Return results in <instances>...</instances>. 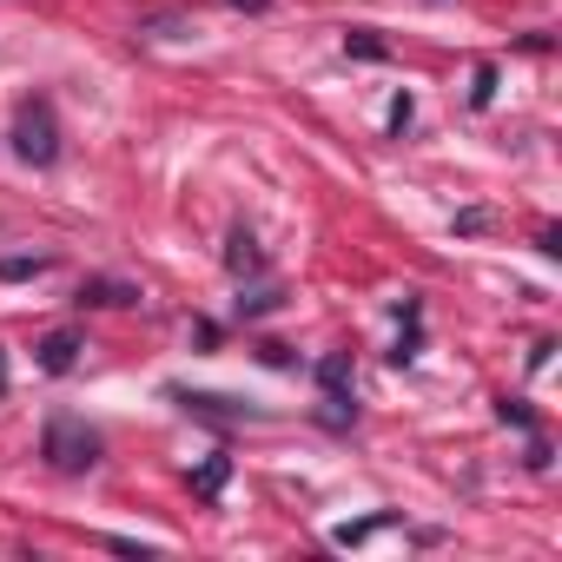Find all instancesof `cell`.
<instances>
[{"mask_svg": "<svg viewBox=\"0 0 562 562\" xmlns=\"http://www.w3.org/2000/svg\"><path fill=\"white\" fill-rule=\"evenodd\" d=\"M41 457H47L54 470L80 476V470H93V463H100V437H93V430H87L80 417L54 411V417H47V437H41Z\"/></svg>", "mask_w": 562, "mask_h": 562, "instance_id": "obj_1", "label": "cell"}, {"mask_svg": "<svg viewBox=\"0 0 562 562\" xmlns=\"http://www.w3.org/2000/svg\"><path fill=\"white\" fill-rule=\"evenodd\" d=\"M14 153L27 166H54L60 159V126H54V106L47 100H34V106L14 113Z\"/></svg>", "mask_w": 562, "mask_h": 562, "instance_id": "obj_2", "label": "cell"}, {"mask_svg": "<svg viewBox=\"0 0 562 562\" xmlns=\"http://www.w3.org/2000/svg\"><path fill=\"white\" fill-rule=\"evenodd\" d=\"M172 404H186L192 417H212V424H258L265 411L245 404V397H218V391H172Z\"/></svg>", "mask_w": 562, "mask_h": 562, "instance_id": "obj_3", "label": "cell"}, {"mask_svg": "<svg viewBox=\"0 0 562 562\" xmlns=\"http://www.w3.org/2000/svg\"><path fill=\"white\" fill-rule=\"evenodd\" d=\"M80 351H87V345H80V331H47V338L34 345V364H41L47 378H67V371L80 364Z\"/></svg>", "mask_w": 562, "mask_h": 562, "instance_id": "obj_4", "label": "cell"}, {"mask_svg": "<svg viewBox=\"0 0 562 562\" xmlns=\"http://www.w3.org/2000/svg\"><path fill=\"white\" fill-rule=\"evenodd\" d=\"M74 305H80V312H87V305H93V312H120V305H139V285H126V278H87Z\"/></svg>", "mask_w": 562, "mask_h": 562, "instance_id": "obj_5", "label": "cell"}, {"mask_svg": "<svg viewBox=\"0 0 562 562\" xmlns=\"http://www.w3.org/2000/svg\"><path fill=\"white\" fill-rule=\"evenodd\" d=\"M258 265H265L258 238H251L245 225H232V238H225V271H232V278H245V271H258Z\"/></svg>", "mask_w": 562, "mask_h": 562, "instance_id": "obj_6", "label": "cell"}, {"mask_svg": "<svg viewBox=\"0 0 562 562\" xmlns=\"http://www.w3.org/2000/svg\"><path fill=\"white\" fill-rule=\"evenodd\" d=\"M225 483H232V457H205V463L192 470V490H199L205 503H212V496H218Z\"/></svg>", "mask_w": 562, "mask_h": 562, "instance_id": "obj_7", "label": "cell"}, {"mask_svg": "<svg viewBox=\"0 0 562 562\" xmlns=\"http://www.w3.org/2000/svg\"><path fill=\"white\" fill-rule=\"evenodd\" d=\"M391 522H397L391 509H384V516H364V522H338V529H331V542H338V549H358L364 536H378V529H391Z\"/></svg>", "mask_w": 562, "mask_h": 562, "instance_id": "obj_8", "label": "cell"}, {"mask_svg": "<svg viewBox=\"0 0 562 562\" xmlns=\"http://www.w3.org/2000/svg\"><path fill=\"white\" fill-rule=\"evenodd\" d=\"M318 384L325 391H351V351H325L318 358Z\"/></svg>", "mask_w": 562, "mask_h": 562, "instance_id": "obj_9", "label": "cell"}, {"mask_svg": "<svg viewBox=\"0 0 562 562\" xmlns=\"http://www.w3.org/2000/svg\"><path fill=\"white\" fill-rule=\"evenodd\" d=\"M278 305H285V292H278V285H258V292L238 299V318H265V312H278Z\"/></svg>", "mask_w": 562, "mask_h": 562, "instance_id": "obj_10", "label": "cell"}, {"mask_svg": "<svg viewBox=\"0 0 562 562\" xmlns=\"http://www.w3.org/2000/svg\"><path fill=\"white\" fill-rule=\"evenodd\" d=\"M345 54H358V60H391V47H384L371 27H351V34H345Z\"/></svg>", "mask_w": 562, "mask_h": 562, "instance_id": "obj_11", "label": "cell"}, {"mask_svg": "<svg viewBox=\"0 0 562 562\" xmlns=\"http://www.w3.org/2000/svg\"><path fill=\"white\" fill-rule=\"evenodd\" d=\"M318 417H325L331 430H345V424L358 417V404H351V391H325V411H318Z\"/></svg>", "mask_w": 562, "mask_h": 562, "instance_id": "obj_12", "label": "cell"}, {"mask_svg": "<svg viewBox=\"0 0 562 562\" xmlns=\"http://www.w3.org/2000/svg\"><path fill=\"white\" fill-rule=\"evenodd\" d=\"M47 271V258L34 251V258H0V278H41Z\"/></svg>", "mask_w": 562, "mask_h": 562, "instance_id": "obj_13", "label": "cell"}, {"mask_svg": "<svg viewBox=\"0 0 562 562\" xmlns=\"http://www.w3.org/2000/svg\"><path fill=\"white\" fill-rule=\"evenodd\" d=\"M496 100V67H476V80H470V106H490Z\"/></svg>", "mask_w": 562, "mask_h": 562, "instance_id": "obj_14", "label": "cell"}, {"mask_svg": "<svg viewBox=\"0 0 562 562\" xmlns=\"http://www.w3.org/2000/svg\"><path fill=\"white\" fill-rule=\"evenodd\" d=\"M496 417H503V424H516V430H529V404H522V397H503V404H496Z\"/></svg>", "mask_w": 562, "mask_h": 562, "instance_id": "obj_15", "label": "cell"}, {"mask_svg": "<svg viewBox=\"0 0 562 562\" xmlns=\"http://www.w3.org/2000/svg\"><path fill=\"white\" fill-rule=\"evenodd\" d=\"M411 113H417V106H411V93H397V100H391V133H404V126H411Z\"/></svg>", "mask_w": 562, "mask_h": 562, "instance_id": "obj_16", "label": "cell"}, {"mask_svg": "<svg viewBox=\"0 0 562 562\" xmlns=\"http://www.w3.org/2000/svg\"><path fill=\"white\" fill-rule=\"evenodd\" d=\"M536 245H542L549 258H562V232H555V225H542V232H536Z\"/></svg>", "mask_w": 562, "mask_h": 562, "instance_id": "obj_17", "label": "cell"}, {"mask_svg": "<svg viewBox=\"0 0 562 562\" xmlns=\"http://www.w3.org/2000/svg\"><path fill=\"white\" fill-rule=\"evenodd\" d=\"M0 391H8V358H0Z\"/></svg>", "mask_w": 562, "mask_h": 562, "instance_id": "obj_18", "label": "cell"}]
</instances>
